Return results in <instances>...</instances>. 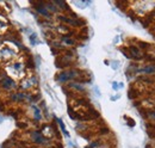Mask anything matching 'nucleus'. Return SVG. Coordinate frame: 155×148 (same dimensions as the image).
Returning a JSON list of instances; mask_svg holds the SVG:
<instances>
[{
	"label": "nucleus",
	"mask_w": 155,
	"mask_h": 148,
	"mask_svg": "<svg viewBox=\"0 0 155 148\" xmlns=\"http://www.w3.org/2000/svg\"><path fill=\"white\" fill-rule=\"evenodd\" d=\"M140 73H143L146 75H154L155 74V65L154 63H148V65H144L143 67H141L138 69Z\"/></svg>",
	"instance_id": "1a4fd4ad"
},
{
	"label": "nucleus",
	"mask_w": 155,
	"mask_h": 148,
	"mask_svg": "<svg viewBox=\"0 0 155 148\" xmlns=\"http://www.w3.org/2000/svg\"><path fill=\"white\" fill-rule=\"evenodd\" d=\"M99 148H109V147H106V146H100Z\"/></svg>",
	"instance_id": "f3484780"
},
{
	"label": "nucleus",
	"mask_w": 155,
	"mask_h": 148,
	"mask_svg": "<svg viewBox=\"0 0 155 148\" xmlns=\"http://www.w3.org/2000/svg\"><path fill=\"white\" fill-rule=\"evenodd\" d=\"M146 115H147V118H148V119L155 126V109L149 110V111H146Z\"/></svg>",
	"instance_id": "4468645a"
},
{
	"label": "nucleus",
	"mask_w": 155,
	"mask_h": 148,
	"mask_svg": "<svg viewBox=\"0 0 155 148\" xmlns=\"http://www.w3.org/2000/svg\"><path fill=\"white\" fill-rule=\"evenodd\" d=\"M41 134L43 135L44 139L50 140V139H53L55 135H58V131L55 130V128H54L53 126H50V124H44V126L41 128Z\"/></svg>",
	"instance_id": "39448f33"
},
{
	"label": "nucleus",
	"mask_w": 155,
	"mask_h": 148,
	"mask_svg": "<svg viewBox=\"0 0 155 148\" xmlns=\"http://www.w3.org/2000/svg\"><path fill=\"white\" fill-rule=\"evenodd\" d=\"M131 7L136 15L138 16H148L155 12V1H136L131 4Z\"/></svg>",
	"instance_id": "f257e3e1"
},
{
	"label": "nucleus",
	"mask_w": 155,
	"mask_h": 148,
	"mask_svg": "<svg viewBox=\"0 0 155 148\" xmlns=\"http://www.w3.org/2000/svg\"><path fill=\"white\" fill-rule=\"evenodd\" d=\"M30 38H31V42L35 44V43H36V38H37V37H36V35H35V34H34V35H31V37H30Z\"/></svg>",
	"instance_id": "dca6fc26"
},
{
	"label": "nucleus",
	"mask_w": 155,
	"mask_h": 148,
	"mask_svg": "<svg viewBox=\"0 0 155 148\" xmlns=\"http://www.w3.org/2000/svg\"><path fill=\"white\" fill-rule=\"evenodd\" d=\"M32 110L35 112V121H41L42 119V112H41V109L37 108V105H32Z\"/></svg>",
	"instance_id": "ddd939ff"
},
{
	"label": "nucleus",
	"mask_w": 155,
	"mask_h": 148,
	"mask_svg": "<svg viewBox=\"0 0 155 148\" xmlns=\"http://www.w3.org/2000/svg\"><path fill=\"white\" fill-rule=\"evenodd\" d=\"M82 72L79 71L77 68H69V69H64L62 72H60L56 76L60 82H69L72 80H77L79 82V78L81 76Z\"/></svg>",
	"instance_id": "f03ea898"
},
{
	"label": "nucleus",
	"mask_w": 155,
	"mask_h": 148,
	"mask_svg": "<svg viewBox=\"0 0 155 148\" xmlns=\"http://www.w3.org/2000/svg\"><path fill=\"white\" fill-rule=\"evenodd\" d=\"M61 45H66V47H73L77 44V39L71 36H62L60 39Z\"/></svg>",
	"instance_id": "9d476101"
},
{
	"label": "nucleus",
	"mask_w": 155,
	"mask_h": 148,
	"mask_svg": "<svg viewBox=\"0 0 155 148\" xmlns=\"http://www.w3.org/2000/svg\"><path fill=\"white\" fill-rule=\"evenodd\" d=\"M15 56V52L8 47H1L0 48V60L1 61H8L12 60Z\"/></svg>",
	"instance_id": "423d86ee"
},
{
	"label": "nucleus",
	"mask_w": 155,
	"mask_h": 148,
	"mask_svg": "<svg viewBox=\"0 0 155 148\" xmlns=\"http://www.w3.org/2000/svg\"><path fill=\"white\" fill-rule=\"evenodd\" d=\"M7 25H8L7 19L5 18L2 15H0V31H6Z\"/></svg>",
	"instance_id": "f8f14e48"
},
{
	"label": "nucleus",
	"mask_w": 155,
	"mask_h": 148,
	"mask_svg": "<svg viewBox=\"0 0 155 148\" xmlns=\"http://www.w3.org/2000/svg\"><path fill=\"white\" fill-rule=\"evenodd\" d=\"M0 86L4 89V90H13L16 89V82L10 76H4L0 81Z\"/></svg>",
	"instance_id": "0eeeda50"
},
{
	"label": "nucleus",
	"mask_w": 155,
	"mask_h": 148,
	"mask_svg": "<svg viewBox=\"0 0 155 148\" xmlns=\"http://www.w3.org/2000/svg\"><path fill=\"white\" fill-rule=\"evenodd\" d=\"M128 52H129L128 56H129L130 59L136 60V61H142V60L146 57V53H144L143 50H141L136 44L129 45V47H128Z\"/></svg>",
	"instance_id": "7ed1b4c3"
},
{
	"label": "nucleus",
	"mask_w": 155,
	"mask_h": 148,
	"mask_svg": "<svg viewBox=\"0 0 155 148\" xmlns=\"http://www.w3.org/2000/svg\"><path fill=\"white\" fill-rule=\"evenodd\" d=\"M31 140H32V142L35 145H38V146H43L44 143L48 142V140L43 137V135L41 134V131H38V130L31 133Z\"/></svg>",
	"instance_id": "6e6552de"
},
{
	"label": "nucleus",
	"mask_w": 155,
	"mask_h": 148,
	"mask_svg": "<svg viewBox=\"0 0 155 148\" xmlns=\"http://www.w3.org/2000/svg\"><path fill=\"white\" fill-rule=\"evenodd\" d=\"M56 31L58 34L62 35V36H71L72 35V31H71V28L64 25V24H60L56 26Z\"/></svg>",
	"instance_id": "9b49d317"
},
{
	"label": "nucleus",
	"mask_w": 155,
	"mask_h": 148,
	"mask_svg": "<svg viewBox=\"0 0 155 148\" xmlns=\"http://www.w3.org/2000/svg\"><path fill=\"white\" fill-rule=\"evenodd\" d=\"M36 85H37V79H36V76H34V75H31V76H25V78L21 80L20 89L26 91V90L34 89Z\"/></svg>",
	"instance_id": "20e7f679"
},
{
	"label": "nucleus",
	"mask_w": 155,
	"mask_h": 148,
	"mask_svg": "<svg viewBox=\"0 0 155 148\" xmlns=\"http://www.w3.org/2000/svg\"><path fill=\"white\" fill-rule=\"evenodd\" d=\"M54 4L56 5V7H58V10H68V6H67V4L66 2H63V1H60V0H56V1H54Z\"/></svg>",
	"instance_id": "2eb2a0df"
},
{
	"label": "nucleus",
	"mask_w": 155,
	"mask_h": 148,
	"mask_svg": "<svg viewBox=\"0 0 155 148\" xmlns=\"http://www.w3.org/2000/svg\"><path fill=\"white\" fill-rule=\"evenodd\" d=\"M1 122H2V117L0 116V123H1Z\"/></svg>",
	"instance_id": "a211bd4d"
}]
</instances>
